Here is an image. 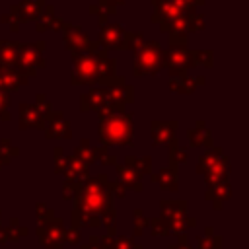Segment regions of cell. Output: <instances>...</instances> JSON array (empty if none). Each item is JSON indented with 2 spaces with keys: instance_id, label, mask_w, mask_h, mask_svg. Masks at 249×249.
Here are the masks:
<instances>
[{
  "instance_id": "obj_8",
  "label": "cell",
  "mask_w": 249,
  "mask_h": 249,
  "mask_svg": "<svg viewBox=\"0 0 249 249\" xmlns=\"http://www.w3.org/2000/svg\"><path fill=\"white\" fill-rule=\"evenodd\" d=\"M163 189H177V183H175V175L169 171V169H163L158 177H154Z\"/></svg>"
},
{
  "instance_id": "obj_3",
  "label": "cell",
  "mask_w": 249,
  "mask_h": 249,
  "mask_svg": "<svg viewBox=\"0 0 249 249\" xmlns=\"http://www.w3.org/2000/svg\"><path fill=\"white\" fill-rule=\"evenodd\" d=\"M47 237H41L43 243L49 247V249H60L62 245V239L66 237V231L58 226V224H53V226H47Z\"/></svg>"
},
{
  "instance_id": "obj_10",
  "label": "cell",
  "mask_w": 249,
  "mask_h": 249,
  "mask_svg": "<svg viewBox=\"0 0 249 249\" xmlns=\"http://www.w3.org/2000/svg\"><path fill=\"white\" fill-rule=\"evenodd\" d=\"M117 249H142V247L134 245V243H132L130 239H121V245H119Z\"/></svg>"
},
{
  "instance_id": "obj_5",
  "label": "cell",
  "mask_w": 249,
  "mask_h": 249,
  "mask_svg": "<svg viewBox=\"0 0 249 249\" xmlns=\"http://www.w3.org/2000/svg\"><path fill=\"white\" fill-rule=\"evenodd\" d=\"M175 130V123H154L152 124V136L154 142H167Z\"/></svg>"
},
{
  "instance_id": "obj_1",
  "label": "cell",
  "mask_w": 249,
  "mask_h": 249,
  "mask_svg": "<svg viewBox=\"0 0 249 249\" xmlns=\"http://www.w3.org/2000/svg\"><path fill=\"white\" fill-rule=\"evenodd\" d=\"M99 136L105 144H130V136H132L130 117L124 115L103 117L99 124Z\"/></svg>"
},
{
  "instance_id": "obj_9",
  "label": "cell",
  "mask_w": 249,
  "mask_h": 249,
  "mask_svg": "<svg viewBox=\"0 0 249 249\" xmlns=\"http://www.w3.org/2000/svg\"><path fill=\"white\" fill-rule=\"evenodd\" d=\"M6 107H8V95L0 91V117H2V119H8V111H6Z\"/></svg>"
},
{
  "instance_id": "obj_6",
  "label": "cell",
  "mask_w": 249,
  "mask_h": 249,
  "mask_svg": "<svg viewBox=\"0 0 249 249\" xmlns=\"http://www.w3.org/2000/svg\"><path fill=\"white\" fill-rule=\"evenodd\" d=\"M21 126H41V115L37 111V107H29V105H21Z\"/></svg>"
},
{
  "instance_id": "obj_7",
  "label": "cell",
  "mask_w": 249,
  "mask_h": 249,
  "mask_svg": "<svg viewBox=\"0 0 249 249\" xmlns=\"http://www.w3.org/2000/svg\"><path fill=\"white\" fill-rule=\"evenodd\" d=\"M49 136H70V128H68V124H66V121L62 119V117H56L51 124H49Z\"/></svg>"
},
{
  "instance_id": "obj_4",
  "label": "cell",
  "mask_w": 249,
  "mask_h": 249,
  "mask_svg": "<svg viewBox=\"0 0 249 249\" xmlns=\"http://www.w3.org/2000/svg\"><path fill=\"white\" fill-rule=\"evenodd\" d=\"M119 177L121 181L126 185V187H132L134 191H140L142 189V181H140V171L138 169H132V167H119Z\"/></svg>"
},
{
  "instance_id": "obj_2",
  "label": "cell",
  "mask_w": 249,
  "mask_h": 249,
  "mask_svg": "<svg viewBox=\"0 0 249 249\" xmlns=\"http://www.w3.org/2000/svg\"><path fill=\"white\" fill-rule=\"evenodd\" d=\"M101 177L95 181H89L84 191H82V198H80V210L88 212V214H97L107 210V206L111 208V193L105 189V185H99Z\"/></svg>"
}]
</instances>
